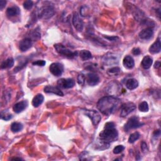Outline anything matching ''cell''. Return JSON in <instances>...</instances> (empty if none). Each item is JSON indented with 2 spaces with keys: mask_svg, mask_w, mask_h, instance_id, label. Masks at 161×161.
Returning a JSON list of instances; mask_svg holds the SVG:
<instances>
[{
  "mask_svg": "<svg viewBox=\"0 0 161 161\" xmlns=\"http://www.w3.org/2000/svg\"><path fill=\"white\" fill-rule=\"evenodd\" d=\"M13 65H14V60L13 58L10 57L2 62L1 68L2 69L11 68L13 66Z\"/></svg>",
  "mask_w": 161,
  "mask_h": 161,
  "instance_id": "cell-25",
  "label": "cell"
},
{
  "mask_svg": "<svg viewBox=\"0 0 161 161\" xmlns=\"http://www.w3.org/2000/svg\"><path fill=\"white\" fill-rule=\"evenodd\" d=\"M120 104L121 100L115 96H105L98 101L97 108L103 115H109L114 114L120 106Z\"/></svg>",
  "mask_w": 161,
  "mask_h": 161,
  "instance_id": "cell-1",
  "label": "cell"
},
{
  "mask_svg": "<svg viewBox=\"0 0 161 161\" xmlns=\"http://www.w3.org/2000/svg\"><path fill=\"white\" fill-rule=\"evenodd\" d=\"M55 13L53 6L51 5H45L40 8L38 13V17L42 20H48L52 18Z\"/></svg>",
  "mask_w": 161,
  "mask_h": 161,
  "instance_id": "cell-4",
  "label": "cell"
},
{
  "mask_svg": "<svg viewBox=\"0 0 161 161\" xmlns=\"http://www.w3.org/2000/svg\"><path fill=\"white\" fill-rule=\"evenodd\" d=\"M138 83L137 81V80H136L135 79H128L126 83V88L130 90H133L136 89L138 87Z\"/></svg>",
  "mask_w": 161,
  "mask_h": 161,
  "instance_id": "cell-22",
  "label": "cell"
},
{
  "mask_svg": "<svg viewBox=\"0 0 161 161\" xmlns=\"http://www.w3.org/2000/svg\"><path fill=\"white\" fill-rule=\"evenodd\" d=\"M136 109V105L134 103H126L121 106L120 116L122 117H126L127 115L131 114Z\"/></svg>",
  "mask_w": 161,
  "mask_h": 161,
  "instance_id": "cell-7",
  "label": "cell"
},
{
  "mask_svg": "<svg viewBox=\"0 0 161 161\" xmlns=\"http://www.w3.org/2000/svg\"><path fill=\"white\" fill-rule=\"evenodd\" d=\"M123 64L126 69H132V68H134L135 66V62L132 57L130 56H127L125 57V58L123 59Z\"/></svg>",
  "mask_w": 161,
  "mask_h": 161,
  "instance_id": "cell-19",
  "label": "cell"
},
{
  "mask_svg": "<svg viewBox=\"0 0 161 161\" xmlns=\"http://www.w3.org/2000/svg\"><path fill=\"white\" fill-rule=\"evenodd\" d=\"M118 138V132L113 122H108L105 124L103 130L100 134V140L103 146L106 149L109 143L116 141Z\"/></svg>",
  "mask_w": 161,
  "mask_h": 161,
  "instance_id": "cell-2",
  "label": "cell"
},
{
  "mask_svg": "<svg viewBox=\"0 0 161 161\" xmlns=\"http://www.w3.org/2000/svg\"><path fill=\"white\" fill-rule=\"evenodd\" d=\"M44 92L46 93H53L60 96H64V93L59 87L51 86V85L47 86L46 87H45Z\"/></svg>",
  "mask_w": 161,
  "mask_h": 161,
  "instance_id": "cell-14",
  "label": "cell"
},
{
  "mask_svg": "<svg viewBox=\"0 0 161 161\" xmlns=\"http://www.w3.org/2000/svg\"><path fill=\"white\" fill-rule=\"evenodd\" d=\"M6 3V2L4 1V0H1V1H0V9H1V10H2L3 8L5 6Z\"/></svg>",
  "mask_w": 161,
  "mask_h": 161,
  "instance_id": "cell-37",
  "label": "cell"
},
{
  "mask_svg": "<svg viewBox=\"0 0 161 161\" xmlns=\"http://www.w3.org/2000/svg\"><path fill=\"white\" fill-rule=\"evenodd\" d=\"M31 37L33 38L34 40H37L39 39L40 38V34L39 33V31H34L33 32H31Z\"/></svg>",
  "mask_w": 161,
  "mask_h": 161,
  "instance_id": "cell-34",
  "label": "cell"
},
{
  "mask_svg": "<svg viewBox=\"0 0 161 161\" xmlns=\"http://www.w3.org/2000/svg\"><path fill=\"white\" fill-rule=\"evenodd\" d=\"M138 109L142 112H147L149 109V105H148L147 102H146V101L142 102L138 106Z\"/></svg>",
  "mask_w": 161,
  "mask_h": 161,
  "instance_id": "cell-28",
  "label": "cell"
},
{
  "mask_svg": "<svg viewBox=\"0 0 161 161\" xmlns=\"http://www.w3.org/2000/svg\"><path fill=\"white\" fill-rule=\"evenodd\" d=\"M88 84L91 86H94L100 83V77L95 73H89L86 78Z\"/></svg>",
  "mask_w": 161,
  "mask_h": 161,
  "instance_id": "cell-11",
  "label": "cell"
},
{
  "mask_svg": "<svg viewBox=\"0 0 161 161\" xmlns=\"http://www.w3.org/2000/svg\"><path fill=\"white\" fill-rule=\"evenodd\" d=\"M20 14V10L17 6L10 7L6 10V15L8 18H13Z\"/></svg>",
  "mask_w": 161,
  "mask_h": 161,
  "instance_id": "cell-16",
  "label": "cell"
},
{
  "mask_svg": "<svg viewBox=\"0 0 161 161\" xmlns=\"http://www.w3.org/2000/svg\"><path fill=\"white\" fill-rule=\"evenodd\" d=\"M120 71V69L118 67H115V68H112L108 70V72L109 74H118Z\"/></svg>",
  "mask_w": 161,
  "mask_h": 161,
  "instance_id": "cell-32",
  "label": "cell"
},
{
  "mask_svg": "<svg viewBox=\"0 0 161 161\" xmlns=\"http://www.w3.org/2000/svg\"><path fill=\"white\" fill-rule=\"evenodd\" d=\"M109 54V56H108V54H106L104 57L103 61H104L105 64L108 66L112 65V64H115L116 63L117 64L118 60L117 56L113 55V54Z\"/></svg>",
  "mask_w": 161,
  "mask_h": 161,
  "instance_id": "cell-18",
  "label": "cell"
},
{
  "mask_svg": "<svg viewBox=\"0 0 161 161\" xmlns=\"http://www.w3.org/2000/svg\"><path fill=\"white\" fill-rule=\"evenodd\" d=\"M43 96L41 94H38L34 98L33 100H32V105L35 108H37L43 102Z\"/></svg>",
  "mask_w": 161,
  "mask_h": 161,
  "instance_id": "cell-21",
  "label": "cell"
},
{
  "mask_svg": "<svg viewBox=\"0 0 161 161\" xmlns=\"http://www.w3.org/2000/svg\"><path fill=\"white\" fill-rule=\"evenodd\" d=\"M50 72L55 76H61L64 72V66L59 62L52 63L49 67Z\"/></svg>",
  "mask_w": 161,
  "mask_h": 161,
  "instance_id": "cell-8",
  "label": "cell"
},
{
  "mask_svg": "<svg viewBox=\"0 0 161 161\" xmlns=\"http://www.w3.org/2000/svg\"><path fill=\"white\" fill-rule=\"evenodd\" d=\"M45 61L43 60H38L35 62H32V64L34 66H44L45 65Z\"/></svg>",
  "mask_w": 161,
  "mask_h": 161,
  "instance_id": "cell-33",
  "label": "cell"
},
{
  "mask_svg": "<svg viewBox=\"0 0 161 161\" xmlns=\"http://www.w3.org/2000/svg\"><path fill=\"white\" fill-rule=\"evenodd\" d=\"M57 85L59 87L64 89H70L74 86L75 81L74 79L71 78H68V79L62 78L58 80Z\"/></svg>",
  "mask_w": 161,
  "mask_h": 161,
  "instance_id": "cell-9",
  "label": "cell"
},
{
  "mask_svg": "<svg viewBox=\"0 0 161 161\" xmlns=\"http://www.w3.org/2000/svg\"><path fill=\"white\" fill-rule=\"evenodd\" d=\"M160 62H156L155 64L154 68L157 69V68H159L160 67Z\"/></svg>",
  "mask_w": 161,
  "mask_h": 161,
  "instance_id": "cell-39",
  "label": "cell"
},
{
  "mask_svg": "<svg viewBox=\"0 0 161 161\" xmlns=\"http://www.w3.org/2000/svg\"><path fill=\"white\" fill-rule=\"evenodd\" d=\"M160 135V130H155L154 134H153V137L154 138H156V137H158Z\"/></svg>",
  "mask_w": 161,
  "mask_h": 161,
  "instance_id": "cell-38",
  "label": "cell"
},
{
  "mask_svg": "<svg viewBox=\"0 0 161 161\" xmlns=\"http://www.w3.org/2000/svg\"><path fill=\"white\" fill-rule=\"evenodd\" d=\"M154 35V30L152 28L149 27L142 30L139 33V37L142 40H149Z\"/></svg>",
  "mask_w": 161,
  "mask_h": 161,
  "instance_id": "cell-12",
  "label": "cell"
},
{
  "mask_svg": "<svg viewBox=\"0 0 161 161\" xmlns=\"http://www.w3.org/2000/svg\"><path fill=\"white\" fill-rule=\"evenodd\" d=\"M161 50V43L160 39H157V40L152 44V45L149 48V52L155 54H158L160 52Z\"/></svg>",
  "mask_w": 161,
  "mask_h": 161,
  "instance_id": "cell-17",
  "label": "cell"
},
{
  "mask_svg": "<svg viewBox=\"0 0 161 161\" xmlns=\"http://www.w3.org/2000/svg\"><path fill=\"white\" fill-rule=\"evenodd\" d=\"M125 149V147L123 146H122V145H119V146H117V147H115L114 149V153L115 154H119L120 153H122Z\"/></svg>",
  "mask_w": 161,
  "mask_h": 161,
  "instance_id": "cell-29",
  "label": "cell"
},
{
  "mask_svg": "<svg viewBox=\"0 0 161 161\" xmlns=\"http://www.w3.org/2000/svg\"><path fill=\"white\" fill-rule=\"evenodd\" d=\"M32 46V40L30 38H25L21 40L19 45V49L22 52H26Z\"/></svg>",
  "mask_w": 161,
  "mask_h": 161,
  "instance_id": "cell-13",
  "label": "cell"
},
{
  "mask_svg": "<svg viewBox=\"0 0 161 161\" xmlns=\"http://www.w3.org/2000/svg\"><path fill=\"white\" fill-rule=\"evenodd\" d=\"M132 53L135 56H138V55L140 54L141 51H140V49H138V48H134V49H133V50H132Z\"/></svg>",
  "mask_w": 161,
  "mask_h": 161,
  "instance_id": "cell-36",
  "label": "cell"
},
{
  "mask_svg": "<svg viewBox=\"0 0 161 161\" xmlns=\"http://www.w3.org/2000/svg\"><path fill=\"white\" fill-rule=\"evenodd\" d=\"M33 2H32L31 1H30V0H28V1H26L23 3V7L24 8H25L26 10H30L32 8V7H33Z\"/></svg>",
  "mask_w": 161,
  "mask_h": 161,
  "instance_id": "cell-31",
  "label": "cell"
},
{
  "mask_svg": "<svg viewBox=\"0 0 161 161\" xmlns=\"http://www.w3.org/2000/svg\"><path fill=\"white\" fill-rule=\"evenodd\" d=\"M141 149L142 150V151L145 153V152H147L149 150L148 149V146H147V144L145 142H142V144H141Z\"/></svg>",
  "mask_w": 161,
  "mask_h": 161,
  "instance_id": "cell-35",
  "label": "cell"
},
{
  "mask_svg": "<svg viewBox=\"0 0 161 161\" xmlns=\"http://www.w3.org/2000/svg\"><path fill=\"white\" fill-rule=\"evenodd\" d=\"M72 23L75 28L78 31H82L84 28V23L83 20L80 18L77 13H74L72 18Z\"/></svg>",
  "mask_w": 161,
  "mask_h": 161,
  "instance_id": "cell-10",
  "label": "cell"
},
{
  "mask_svg": "<svg viewBox=\"0 0 161 161\" xmlns=\"http://www.w3.org/2000/svg\"><path fill=\"white\" fill-rule=\"evenodd\" d=\"M152 63H153L152 58L149 56H147L143 58L141 62V65L143 69H148L151 67V66L152 65Z\"/></svg>",
  "mask_w": 161,
  "mask_h": 161,
  "instance_id": "cell-20",
  "label": "cell"
},
{
  "mask_svg": "<svg viewBox=\"0 0 161 161\" xmlns=\"http://www.w3.org/2000/svg\"><path fill=\"white\" fill-rule=\"evenodd\" d=\"M79 56H80V59L84 61L89 60L93 57L91 53L88 50H82L80 52Z\"/></svg>",
  "mask_w": 161,
  "mask_h": 161,
  "instance_id": "cell-24",
  "label": "cell"
},
{
  "mask_svg": "<svg viewBox=\"0 0 161 161\" xmlns=\"http://www.w3.org/2000/svg\"><path fill=\"white\" fill-rule=\"evenodd\" d=\"M27 106H28L27 101H22L16 103L13 106V109L16 114H20V113H21L23 110H25L27 108Z\"/></svg>",
  "mask_w": 161,
  "mask_h": 161,
  "instance_id": "cell-15",
  "label": "cell"
},
{
  "mask_svg": "<svg viewBox=\"0 0 161 161\" xmlns=\"http://www.w3.org/2000/svg\"><path fill=\"white\" fill-rule=\"evenodd\" d=\"M23 126L20 122H13L11 125V130L13 133H17L23 130Z\"/></svg>",
  "mask_w": 161,
  "mask_h": 161,
  "instance_id": "cell-23",
  "label": "cell"
},
{
  "mask_svg": "<svg viewBox=\"0 0 161 161\" xmlns=\"http://www.w3.org/2000/svg\"><path fill=\"white\" fill-rule=\"evenodd\" d=\"M85 80H86V77L82 74H80L77 77V83L79 85H84L85 83Z\"/></svg>",
  "mask_w": 161,
  "mask_h": 161,
  "instance_id": "cell-30",
  "label": "cell"
},
{
  "mask_svg": "<svg viewBox=\"0 0 161 161\" xmlns=\"http://www.w3.org/2000/svg\"><path fill=\"white\" fill-rule=\"evenodd\" d=\"M1 118L2 120H3L5 121H8L13 118V116L11 114H9V112L8 111L4 110V111H2Z\"/></svg>",
  "mask_w": 161,
  "mask_h": 161,
  "instance_id": "cell-27",
  "label": "cell"
},
{
  "mask_svg": "<svg viewBox=\"0 0 161 161\" xmlns=\"http://www.w3.org/2000/svg\"><path fill=\"white\" fill-rule=\"evenodd\" d=\"M140 134L138 132H135L132 134L129 138H128V142L130 143H134L135 141H137L140 138Z\"/></svg>",
  "mask_w": 161,
  "mask_h": 161,
  "instance_id": "cell-26",
  "label": "cell"
},
{
  "mask_svg": "<svg viewBox=\"0 0 161 161\" xmlns=\"http://www.w3.org/2000/svg\"><path fill=\"white\" fill-rule=\"evenodd\" d=\"M11 160H23L22 159H21V158H17V157H15V158H13V159H12Z\"/></svg>",
  "mask_w": 161,
  "mask_h": 161,
  "instance_id": "cell-40",
  "label": "cell"
},
{
  "mask_svg": "<svg viewBox=\"0 0 161 161\" xmlns=\"http://www.w3.org/2000/svg\"><path fill=\"white\" fill-rule=\"evenodd\" d=\"M144 125L143 123H141L139 118L137 117H132L128 119V122L124 126V130L125 132H128L130 130L140 128Z\"/></svg>",
  "mask_w": 161,
  "mask_h": 161,
  "instance_id": "cell-5",
  "label": "cell"
},
{
  "mask_svg": "<svg viewBox=\"0 0 161 161\" xmlns=\"http://www.w3.org/2000/svg\"><path fill=\"white\" fill-rule=\"evenodd\" d=\"M54 48L56 51L60 55L66 57L69 59H73L77 56V52L71 51L70 49H68L66 47L61 43H56L54 45Z\"/></svg>",
  "mask_w": 161,
  "mask_h": 161,
  "instance_id": "cell-3",
  "label": "cell"
},
{
  "mask_svg": "<svg viewBox=\"0 0 161 161\" xmlns=\"http://www.w3.org/2000/svg\"><path fill=\"white\" fill-rule=\"evenodd\" d=\"M84 114L86 115L88 117H89L91 121L93 124L94 126L98 125L101 120V116L98 111L95 110H88L85 109L83 110Z\"/></svg>",
  "mask_w": 161,
  "mask_h": 161,
  "instance_id": "cell-6",
  "label": "cell"
}]
</instances>
